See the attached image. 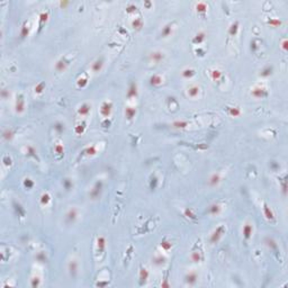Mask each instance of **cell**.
<instances>
[{"instance_id":"18","label":"cell","mask_w":288,"mask_h":288,"mask_svg":"<svg viewBox=\"0 0 288 288\" xmlns=\"http://www.w3.org/2000/svg\"><path fill=\"white\" fill-rule=\"evenodd\" d=\"M148 278H149L148 270L145 269V268H141V270H140V285L141 286L144 285L146 281H148Z\"/></svg>"},{"instance_id":"19","label":"cell","mask_w":288,"mask_h":288,"mask_svg":"<svg viewBox=\"0 0 288 288\" xmlns=\"http://www.w3.org/2000/svg\"><path fill=\"white\" fill-rule=\"evenodd\" d=\"M103 65H104V61L103 59H98L96 60L95 62L93 63V65H91V70L93 71V72H99V71H101V69H103Z\"/></svg>"},{"instance_id":"5","label":"cell","mask_w":288,"mask_h":288,"mask_svg":"<svg viewBox=\"0 0 288 288\" xmlns=\"http://www.w3.org/2000/svg\"><path fill=\"white\" fill-rule=\"evenodd\" d=\"M185 281H186V284L190 285V286L196 285L197 281H198V275H197V272H195V271L188 272L185 276Z\"/></svg>"},{"instance_id":"9","label":"cell","mask_w":288,"mask_h":288,"mask_svg":"<svg viewBox=\"0 0 288 288\" xmlns=\"http://www.w3.org/2000/svg\"><path fill=\"white\" fill-rule=\"evenodd\" d=\"M199 93H200V88L198 87V86L192 85L187 89V95H188L190 98H196V97H198Z\"/></svg>"},{"instance_id":"37","label":"cell","mask_w":288,"mask_h":288,"mask_svg":"<svg viewBox=\"0 0 288 288\" xmlns=\"http://www.w3.org/2000/svg\"><path fill=\"white\" fill-rule=\"evenodd\" d=\"M54 151H55L56 154H62L63 151H64V149H63V145L61 143H58L55 145V148H54Z\"/></svg>"},{"instance_id":"10","label":"cell","mask_w":288,"mask_h":288,"mask_svg":"<svg viewBox=\"0 0 288 288\" xmlns=\"http://www.w3.org/2000/svg\"><path fill=\"white\" fill-rule=\"evenodd\" d=\"M150 83L153 87H160L163 83V78L161 76H159V74H153L150 78Z\"/></svg>"},{"instance_id":"53","label":"cell","mask_w":288,"mask_h":288,"mask_svg":"<svg viewBox=\"0 0 288 288\" xmlns=\"http://www.w3.org/2000/svg\"><path fill=\"white\" fill-rule=\"evenodd\" d=\"M281 47H283V50H284V51H286V50H287V41H286V40H285V41L283 42V45H281Z\"/></svg>"},{"instance_id":"44","label":"cell","mask_w":288,"mask_h":288,"mask_svg":"<svg viewBox=\"0 0 288 288\" xmlns=\"http://www.w3.org/2000/svg\"><path fill=\"white\" fill-rule=\"evenodd\" d=\"M83 129H85V125H83V124H79V125H77V127H76V133L80 135V134L83 133Z\"/></svg>"},{"instance_id":"30","label":"cell","mask_w":288,"mask_h":288,"mask_svg":"<svg viewBox=\"0 0 288 288\" xmlns=\"http://www.w3.org/2000/svg\"><path fill=\"white\" fill-rule=\"evenodd\" d=\"M211 77L213 80H215V81H218L220 79L222 78V72L220 70H216V69H214V70L211 71Z\"/></svg>"},{"instance_id":"51","label":"cell","mask_w":288,"mask_h":288,"mask_svg":"<svg viewBox=\"0 0 288 288\" xmlns=\"http://www.w3.org/2000/svg\"><path fill=\"white\" fill-rule=\"evenodd\" d=\"M8 96H9V95H8L7 90H6V89H2V90H1V97H2L4 99H7Z\"/></svg>"},{"instance_id":"23","label":"cell","mask_w":288,"mask_h":288,"mask_svg":"<svg viewBox=\"0 0 288 288\" xmlns=\"http://www.w3.org/2000/svg\"><path fill=\"white\" fill-rule=\"evenodd\" d=\"M97 247H98V251L100 253H103L105 248H106V239L104 237H99L97 239Z\"/></svg>"},{"instance_id":"43","label":"cell","mask_w":288,"mask_h":288,"mask_svg":"<svg viewBox=\"0 0 288 288\" xmlns=\"http://www.w3.org/2000/svg\"><path fill=\"white\" fill-rule=\"evenodd\" d=\"M27 154L30 155V156H34V158H37L36 151H35L32 146H28V148H27Z\"/></svg>"},{"instance_id":"11","label":"cell","mask_w":288,"mask_h":288,"mask_svg":"<svg viewBox=\"0 0 288 288\" xmlns=\"http://www.w3.org/2000/svg\"><path fill=\"white\" fill-rule=\"evenodd\" d=\"M68 269H69V272H70L71 276H72V277H76L78 273V269H79V265H78V262L76 260H71L70 263H69Z\"/></svg>"},{"instance_id":"8","label":"cell","mask_w":288,"mask_h":288,"mask_svg":"<svg viewBox=\"0 0 288 288\" xmlns=\"http://www.w3.org/2000/svg\"><path fill=\"white\" fill-rule=\"evenodd\" d=\"M90 111H91V106H90L89 104L85 103L79 107L78 114L80 115V116H88V115L90 114Z\"/></svg>"},{"instance_id":"32","label":"cell","mask_w":288,"mask_h":288,"mask_svg":"<svg viewBox=\"0 0 288 288\" xmlns=\"http://www.w3.org/2000/svg\"><path fill=\"white\" fill-rule=\"evenodd\" d=\"M237 30H239L237 23H234V24H232L231 28H230V35H231V36H234V35H237Z\"/></svg>"},{"instance_id":"21","label":"cell","mask_w":288,"mask_h":288,"mask_svg":"<svg viewBox=\"0 0 288 288\" xmlns=\"http://www.w3.org/2000/svg\"><path fill=\"white\" fill-rule=\"evenodd\" d=\"M205 37H206V34L204 33V32H199V33H197L195 35V37H194V40H192V42L195 43V44H202L204 41H205Z\"/></svg>"},{"instance_id":"7","label":"cell","mask_w":288,"mask_h":288,"mask_svg":"<svg viewBox=\"0 0 288 288\" xmlns=\"http://www.w3.org/2000/svg\"><path fill=\"white\" fill-rule=\"evenodd\" d=\"M78 217V212L76 208H70L68 213L65 214V220H67L68 223H73Z\"/></svg>"},{"instance_id":"12","label":"cell","mask_w":288,"mask_h":288,"mask_svg":"<svg viewBox=\"0 0 288 288\" xmlns=\"http://www.w3.org/2000/svg\"><path fill=\"white\" fill-rule=\"evenodd\" d=\"M137 93H139V90H137V85L135 83V82H132L131 86H129V88H128V91H127V97H128V98H136Z\"/></svg>"},{"instance_id":"17","label":"cell","mask_w":288,"mask_h":288,"mask_svg":"<svg viewBox=\"0 0 288 288\" xmlns=\"http://www.w3.org/2000/svg\"><path fill=\"white\" fill-rule=\"evenodd\" d=\"M220 181H221V176H220V174H213L209 177V179H208V184H209V186H212V187H215V186H217L218 184H220Z\"/></svg>"},{"instance_id":"36","label":"cell","mask_w":288,"mask_h":288,"mask_svg":"<svg viewBox=\"0 0 288 288\" xmlns=\"http://www.w3.org/2000/svg\"><path fill=\"white\" fill-rule=\"evenodd\" d=\"M28 26H27V24H24V26H23L22 30H20V37L22 38H24V37H26L27 35H28V28H27Z\"/></svg>"},{"instance_id":"42","label":"cell","mask_w":288,"mask_h":288,"mask_svg":"<svg viewBox=\"0 0 288 288\" xmlns=\"http://www.w3.org/2000/svg\"><path fill=\"white\" fill-rule=\"evenodd\" d=\"M87 83H88V79H87V78H81V79L78 80V86L81 87V88H83Z\"/></svg>"},{"instance_id":"24","label":"cell","mask_w":288,"mask_h":288,"mask_svg":"<svg viewBox=\"0 0 288 288\" xmlns=\"http://www.w3.org/2000/svg\"><path fill=\"white\" fill-rule=\"evenodd\" d=\"M188 125H189V123L187 122V121H174V122L172 123V127L177 129L186 128Z\"/></svg>"},{"instance_id":"39","label":"cell","mask_w":288,"mask_h":288,"mask_svg":"<svg viewBox=\"0 0 288 288\" xmlns=\"http://www.w3.org/2000/svg\"><path fill=\"white\" fill-rule=\"evenodd\" d=\"M54 128H55V131L58 133H62L63 131H64V124H62V123H56L55 125H54Z\"/></svg>"},{"instance_id":"26","label":"cell","mask_w":288,"mask_h":288,"mask_svg":"<svg viewBox=\"0 0 288 288\" xmlns=\"http://www.w3.org/2000/svg\"><path fill=\"white\" fill-rule=\"evenodd\" d=\"M195 73L196 72L192 68H187V69H185V70H182L181 76H182V78H185V79H190L192 76H195Z\"/></svg>"},{"instance_id":"45","label":"cell","mask_w":288,"mask_h":288,"mask_svg":"<svg viewBox=\"0 0 288 288\" xmlns=\"http://www.w3.org/2000/svg\"><path fill=\"white\" fill-rule=\"evenodd\" d=\"M11 136H12V133H11V131H9V129L5 131L4 133H2V137H4L5 140H9Z\"/></svg>"},{"instance_id":"50","label":"cell","mask_w":288,"mask_h":288,"mask_svg":"<svg viewBox=\"0 0 288 288\" xmlns=\"http://www.w3.org/2000/svg\"><path fill=\"white\" fill-rule=\"evenodd\" d=\"M4 163L6 164V166H10V164H11V159L9 158V156H5V158H4Z\"/></svg>"},{"instance_id":"28","label":"cell","mask_w":288,"mask_h":288,"mask_svg":"<svg viewBox=\"0 0 288 288\" xmlns=\"http://www.w3.org/2000/svg\"><path fill=\"white\" fill-rule=\"evenodd\" d=\"M152 262L154 263L155 266H162L163 263L166 262V258H164V257H162L161 255H155L154 258L152 259Z\"/></svg>"},{"instance_id":"14","label":"cell","mask_w":288,"mask_h":288,"mask_svg":"<svg viewBox=\"0 0 288 288\" xmlns=\"http://www.w3.org/2000/svg\"><path fill=\"white\" fill-rule=\"evenodd\" d=\"M68 65H69V62L65 61L64 59H61L55 63V70L59 71V72H63V71L67 69Z\"/></svg>"},{"instance_id":"47","label":"cell","mask_w":288,"mask_h":288,"mask_svg":"<svg viewBox=\"0 0 288 288\" xmlns=\"http://www.w3.org/2000/svg\"><path fill=\"white\" fill-rule=\"evenodd\" d=\"M43 89H44V85H43V83H38V85L35 87V93H41L42 91H43Z\"/></svg>"},{"instance_id":"15","label":"cell","mask_w":288,"mask_h":288,"mask_svg":"<svg viewBox=\"0 0 288 288\" xmlns=\"http://www.w3.org/2000/svg\"><path fill=\"white\" fill-rule=\"evenodd\" d=\"M252 232H253V227H252L251 224H245L243 226V237L245 240H249L252 235Z\"/></svg>"},{"instance_id":"41","label":"cell","mask_w":288,"mask_h":288,"mask_svg":"<svg viewBox=\"0 0 288 288\" xmlns=\"http://www.w3.org/2000/svg\"><path fill=\"white\" fill-rule=\"evenodd\" d=\"M185 216H187L188 218H191V220H194V218L196 217V215L192 213V211L190 208H186L185 209Z\"/></svg>"},{"instance_id":"3","label":"cell","mask_w":288,"mask_h":288,"mask_svg":"<svg viewBox=\"0 0 288 288\" xmlns=\"http://www.w3.org/2000/svg\"><path fill=\"white\" fill-rule=\"evenodd\" d=\"M101 191H103V182H101V181H98V182H96V185L93 186L91 191H90L91 198H93V199L99 198L100 195H101Z\"/></svg>"},{"instance_id":"52","label":"cell","mask_w":288,"mask_h":288,"mask_svg":"<svg viewBox=\"0 0 288 288\" xmlns=\"http://www.w3.org/2000/svg\"><path fill=\"white\" fill-rule=\"evenodd\" d=\"M37 259H38V260H40L41 262H44L45 260H46V258H45V257H44L43 255H37Z\"/></svg>"},{"instance_id":"1","label":"cell","mask_w":288,"mask_h":288,"mask_svg":"<svg viewBox=\"0 0 288 288\" xmlns=\"http://www.w3.org/2000/svg\"><path fill=\"white\" fill-rule=\"evenodd\" d=\"M111 109H113V104L111 101H104L100 106V114L104 118H108L111 116Z\"/></svg>"},{"instance_id":"22","label":"cell","mask_w":288,"mask_h":288,"mask_svg":"<svg viewBox=\"0 0 288 288\" xmlns=\"http://www.w3.org/2000/svg\"><path fill=\"white\" fill-rule=\"evenodd\" d=\"M136 115V108L135 107H126L125 109V117L127 119H133Z\"/></svg>"},{"instance_id":"20","label":"cell","mask_w":288,"mask_h":288,"mask_svg":"<svg viewBox=\"0 0 288 288\" xmlns=\"http://www.w3.org/2000/svg\"><path fill=\"white\" fill-rule=\"evenodd\" d=\"M24 109H25V103H24L23 97L19 96L18 98H17V101H16V111L20 114V113L24 111Z\"/></svg>"},{"instance_id":"46","label":"cell","mask_w":288,"mask_h":288,"mask_svg":"<svg viewBox=\"0 0 288 288\" xmlns=\"http://www.w3.org/2000/svg\"><path fill=\"white\" fill-rule=\"evenodd\" d=\"M268 24L271 26H273V27H277V26H279L281 24L280 20H278V19H272V20H269L268 22Z\"/></svg>"},{"instance_id":"4","label":"cell","mask_w":288,"mask_h":288,"mask_svg":"<svg viewBox=\"0 0 288 288\" xmlns=\"http://www.w3.org/2000/svg\"><path fill=\"white\" fill-rule=\"evenodd\" d=\"M251 95L255 97V98L260 99V98H263V97L267 96V90L266 88H263L261 86H257V87H255V88L252 89Z\"/></svg>"},{"instance_id":"40","label":"cell","mask_w":288,"mask_h":288,"mask_svg":"<svg viewBox=\"0 0 288 288\" xmlns=\"http://www.w3.org/2000/svg\"><path fill=\"white\" fill-rule=\"evenodd\" d=\"M24 186H25V187H26L27 189L32 188V187L34 186L33 180H32V179H30V178H26L25 181H24Z\"/></svg>"},{"instance_id":"25","label":"cell","mask_w":288,"mask_h":288,"mask_svg":"<svg viewBox=\"0 0 288 288\" xmlns=\"http://www.w3.org/2000/svg\"><path fill=\"white\" fill-rule=\"evenodd\" d=\"M272 72H273V68L270 67V65H267V67H265L262 70H261L260 76H261L262 78H268L272 74Z\"/></svg>"},{"instance_id":"34","label":"cell","mask_w":288,"mask_h":288,"mask_svg":"<svg viewBox=\"0 0 288 288\" xmlns=\"http://www.w3.org/2000/svg\"><path fill=\"white\" fill-rule=\"evenodd\" d=\"M132 25H133V28H136V30H140L141 27L143 26V22L141 20V19L136 18L135 20H133V23H132Z\"/></svg>"},{"instance_id":"16","label":"cell","mask_w":288,"mask_h":288,"mask_svg":"<svg viewBox=\"0 0 288 288\" xmlns=\"http://www.w3.org/2000/svg\"><path fill=\"white\" fill-rule=\"evenodd\" d=\"M190 260H191L192 262H195V263L200 262V261L203 260L202 252L197 251V250H194V251H191V253H190Z\"/></svg>"},{"instance_id":"13","label":"cell","mask_w":288,"mask_h":288,"mask_svg":"<svg viewBox=\"0 0 288 288\" xmlns=\"http://www.w3.org/2000/svg\"><path fill=\"white\" fill-rule=\"evenodd\" d=\"M221 209L222 207L220 204H212L211 206L208 207V209H207V213L211 215H218L220 213H221Z\"/></svg>"},{"instance_id":"38","label":"cell","mask_w":288,"mask_h":288,"mask_svg":"<svg viewBox=\"0 0 288 288\" xmlns=\"http://www.w3.org/2000/svg\"><path fill=\"white\" fill-rule=\"evenodd\" d=\"M41 285V281H40V278L38 277H34L32 280H30V286L32 287H38Z\"/></svg>"},{"instance_id":"31","label":"cell","mask_w":288,"mask_h":288,"mask_svg":"<svg viewBox=\"0 0 288 288\" xmlns=\"http://www.w3.org/2000/svg\"><path fill=\"white\" fill-rule=\"evenodd\" d=\"M160 245H161V248H162L164 251H169L170 249L172 248V243H171L170 241H168V240H163L162 242H161V244H160Z\"/></svg>"},{"instance_id":"49","label":"cell","mask_w":288,"mask_h":288,"mask_svg":"<svg viewBox=\"0 0 288 288\" xmlns=\"http://www.w3.org/2000/svg\"><path fill=\"white\" fill-rule=\"evenodd\" d=\"M265 211H266V214H267V217L268 218H271L272 217V213H271V211H270L269 208L267 206H265Z\"/></svg>"},{"instance_id":"33","label":"cell","mask_w":288,"mask_h":288,"mask_svg":"<svg viewBox=\"0 0 288 288\" xmlns=\"http://www.w3.org/2000/svg\"><path fill=\"white\" fill-rule=\"evenodd\" d=\"M206 10H207V6L205 2L197 4V11H198V12H206Z\"/></svg>"},{"instance_id":"48","label":"cell","mask_w":288,"mask_h":288,"mask_svg":"<svg viewBox=\"0 0 288 288\" xmlns=\"http://www.w3.org/2000/svg\"><path fill=\"white\" fill-rule=\"evenodd\" d=\"M63 185H64L65 189H68V190H69V189L72 187V184H71V181L69 180V179H65V180L63 181Z\"/></svg>"},{"instance_id":"27","label":"cell","mask_w":288,"mask_h":288,"mask_svg":"<svg viewBox=\"0 0 288 288\" xmlns=\"http://www.w3.org/2000/svg\"><path fill=\"white\" fill-rule=\"evenodd\" d=\"M227 113H229L232 117H239L241 115V111L239 107H227Z\"/></svg>"},{"instance_id":"29","label":"cell","mask_w":288,"mask_h":288,"mask_svg":"<svg viewBox=\"0 0 288 288\" xmlns=\"http://www.w3.org/2000/svg\"><path fill=\"white\" fill-rule=\"evenodd\" d=\"M171 33H172V25H171V24H168V25H166L164 27H163V30H161V35H162L163 37L169 36Z\"/></svg>"},{"instance_id":"6","label":"cell","mask_w":288,"mask_h":288,"mask_svg":"<svg viewBox=\"0 0 288 288\" xmlns=\"http://www.w3.org/2000/svg\"><path fill=\"white\" fill-rule=\"evenodd\" d=\"M223 233H224V226H220V227H217L214 232L212 233L209 241H211L212 243H216V242L220 240V237L223 235Z\"/></svg>"},{"instance_id":"35","label":"cell","mask_w":288,"mask_h":288,"mask_svg":"<svg viewBox=\"0 0 288 288\" xmlns=\"http://www.w3.org/2000/svg\"><path fill=\"white\" fill-rule=\"evenodd\" d=\"M48 202H50V195H48L47 192H45L41 197V203L43 204V205H47Z\"/></svg>"},{"instance_id":"2","label":"cell","mask_w":288,"mask_h":288,"mask_svg":"<svg viewBox=\"0 0 288 288\" xmlns=\"http://www.w3.org/2000/svg\"><path fill=\"white\" fill-rule=\"evenodd\" d=\"M163 59H164V53L161 51H154L150 53V55H149V61L151 63H155V64L160 63Z\"/></svg>"}]
</instances>
